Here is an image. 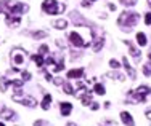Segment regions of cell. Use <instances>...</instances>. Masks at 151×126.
I'll return each instance as SVG.
<instances>
[{
    "label": "cell",
    "instance_id": "1",
    "mask_svg": "<svg viewBox=\"0 0 151 126\" xmlns=\"http://www.w3.org/2000/svg\"><path fill=\"white\" fill-rule=\"evenodd\" d=\"M138 23V13H134V11H124L119 16L117 19V24L124 29V30H132V27Z\"/></svg>",
    "mask_w": 151,
    "mask_h": 126
},
{
    "label": "cell",
    "instance_id": "2",
    "mask_svg": "<svg viewBox=\"0 0 151 126\" xmlns=\"http://www.w3.org/2000/svg\"><path fill=\"white\" fill-rule=\"evenodd\" d=\"M42 10H44L47 14H58L61 11H64L66 6L60 5L56 0H44V3H42Z\"/></svg>",
    "mask_w": 151,
    "mask_h": 126
},
{
    "label": "cell",
    "instance_id": "3",
    "mask_svg": "<svg viewBox=\"0 0 151 126\" xmlns=\"http://www.w3.org/2000/svg\"><path fill=\"white\" fill-rule=\"evenodd\" d=\"M13 101L21 102L23 105H27V107H35L37 105V102H35L34 98H31V96H27V94H21V91H18V93L13 94Z\"/></svg>",
    "mask_w": 151,
    "mask_h": 126
},
{
    "label": "cell",
    "instance_id": "4",
    "mask_svg": "<svg viewBox=\"0 0 151 126\" xmlns=\"http://www.w3.org/2000/svg\"><path fill=\"white\" fill-rule=\"evenodd\" d=\"M0 117H2L3 120H6V121L16 120V112H13L12 109H8V107H3L2 112H0Z\"/></svg>",
    "mask_w": 151,
    "mask_h": 126
},
{
    "label": "cell",
    "instance_id": "5",
    "mask_svg": "<svg viewBox=\"0 0 151 126\" xmlns=\"http://www.w3.org/2000/svg\"><path fill=\"white\" fill-rule=\"evenodd\" d=\"M69 42L73 43L74 46H85V42L82 40V37L77 34V32H71L69 34Z\"/></svg>",
    "mask_w": 151,
    "mask_h": 126
},
{
    "label": "cell",
    "instance_id": "6",
    "mask_svg": "<svg viewBox=\"0 0 151 126\" xmlns=\"http://www.w3.org/2000/svg\"><path fill=\"white\" fill-rule=\"evenodd\" d=\"M19 23H21V19H19L18 14H6V24H8V26L18 27V26H19Z\"/></svg>",
    "mask_w": 151,
    "mask_h": 126
},
{
    "label": "cell",
    "instance_id": "7",
    "mask_svg": "<svg viewBox=\"0 0 151 126\" xmlns=\"http://www.w3.org/2000/svg\"><path fill=\"white\" fill-rule=\"evenodd\" d=\"M60 110H61V115H63V117H68V115L73 112V104L71 102H61Z\"/></svg>",
    "mask_w": 151,
    "mask_h": 126
},
{
    "label": "cell",
    "instance_id": "8",
    "mask_svg": "<svg viewBox=\"0 0 151 126\" xmlns=\"http://www.w3.org/2000/svg\"><path fill=\"white\" fill-rule=\"evenodd\" d=\"M121 120H122V123L127 125V126H135L134 118H132V115L129 113V112H122L121 113Z\"/></svg>",
    "mask_w": 151,
    "mask_h": 126
},
{
    "label": "cell",
    "instance_id": "9",
    "mask_svg": "<svg viewBox=\"0 0 151 126\" xmlns=\"http://www.w3.org/2000/svg\"><path fill=\"white\" fill-rule=\"evenodd\" d=\"M122 64H124V67H125V70H127V74H129V77L132 78V80H135V77H137V74H135V70L132 69V66L129 64V61H127V57H124L122 59Z\"/></svg>",
    "mask_w": 151,
    "mask_h": 126
},
{
    "label": "cell",
    "instance_id": "10",
    "mask_svg": "<svg viewBox=\"0 0 151 126\" xmlns=\"http://www.w3.org/2000/svg\"><path fill=\"white\" fill-rule=\"evenodd\" d=\"M13 62L15 64H18V66H19V64H23V61H24V53L23 51H19V50H15V53H13Z\"/></svg>",
    "mask_w": 151,
    "mask_h": 126
},
{
    "label": "cell",
    "instance_id": "11",
    "mask_svg": "<svg viewBox=\"0 0 151 126\" xmlns=\"http://www.w3.org/2000/svg\"><path fill=\"white\" fill-rule=\"evenodd\" d=\"M84 75V69H74V70H69L68 72V78L74 80V78H81Z\"/></svg>",
    "mask_w": 151,
    "mask_h": 126
},
{
    "label": "cell",
    "instance_id": "12",
    "mask_svg": "<svg viewBox=\"0 0 151 126\" xmlns=\"http://www.w3.org/2000/svg\"><path fill=\"white\" fill-rule=\"evenodd\" d=\"M53 27L58 29V30H64V29L68 27V21L66 19H56L55 23H53Z\"/></svg>",
    "mask_w": 151,
    "mask_h": 126
},
{
    "label": "cell",
    "instance_id": "13",
    "mask_svg": "<svg viewBox=\"0 0 151 126\" xmlns=\"http://www.w3.org/2000/svg\"><path fill=\"white\" fill-rule=\"evenodd\" d=\"M50 105H52V96H50V94H45V96H44V101H42V109H44V110H48Z\"/></svg>",
    "mask_w": 151,
    "mask_h": 126
},
{
    "label": "cell",
    "instance_id": "14",
    "mask_svg": "<svg viewBox=\"0 0 151 126\" xmlns=\"http://www.w3.org/2000/svg\"><path fill=\"white\" fill-rule=\"evenodd\" d=\"M137 43H138L140 46L146 45V35L143 34V32H138V34H137Z\"/></svg>",
    "mask_w": 151,
    "mask_h": 126
},
{
    "label": "cell",
    "instance_id": "15",
    "mask_svg": "<svg viewBox=\"0 0 151 126\" xmlns=\"http://www.w3.org/2000/svg\"><path fill=\"white\" fill-rule=\"evenodd\" d=\"M81 101H82V104H84V105H88V104L92 102V94L90 93H84V94L81 96Z\"/></svg>",
    "mask_w": 151,
    "mask_h": 126
},
{
    "label": "cell",
    "instance_id": "16",
    "mask_svg": "<svg viewBox=\"0 0 151 126\" xmlns=\"http://www.w3.org/2000/svg\"><path fill=\"white\" fill-rule=\"evenodd\" d=\"M32 59H34V62L37 64L39 67H42L45 64V61H44V57H42V55H34L32 56Z\"/></svg>",
    "mask_w": 151,
    "mask_h": 126
},
{
    "label": "cell",
    "instance_id": "17",
    "mask_svg": "<svg viewBox=\"0 0 151 126\" xmlns=\"http://www.w3.org/2000/svg\"><path fill=\"white\" fill-rule=\"evenodd\" d=\"M125 43H127V46H129V48H130V55L134 56V57H135L137 61H138V59H140V55H138V50H137V48H134V46H132V45H130V43H129L127 40H125Z\"/></svg>",
    "mask_w": 151,
    "mask_h": 126
},
{
    "label": "cell",
    "instance_id": "18",
    "mask_svg": "<svg viewBox=\"0 0 151 126\" xmlns=\"http://www.w3.org/2000/svg\"><path fill=\"white\" fill-rule=\"evenodd\" d=\"M8 85H10V80L8 78H0V89H2V91H6V88H8Z\"/></svg>",
    "mask_w": 151,
    "mask_h": 126
},
{
    "label": "cell",
    "instance_id": "19",
    "mask_svg": "<svg viewBox=\"0 0 151 126\" xmlns=\"http://www.w3.org/2000/svg\"><path fill=\"white\" fill-rule=\"evenodd\" d=\"M93 91H95L96 94H101V96L106 93V91H105V86H103V85H100V83H96L95 86H93Z\"/></svg>",
    "mask_w": 151,
    "mask_h": 126
},
{
    "label": "cell",
    "instance_id": "20",
    "mask_svg": "<svg viewBox=\"0 0 151 126\" xmlns=\"http://www.w3.org/2000/svg\"><path fill=\"white\" fill-rule=\"evenodd\" d=\"M137 91L142 93V94H146V96H148L150 93H151V88H150V86H145V85H143V86H138V88H137Z\"/></svg>",
    "mask_w": 151,
    "mask_h": 126
},
{
    "label": "cell",
    "instance_id": "21",
    "mask_svg": "<svg viewBox=\"0 0 151 126\" xmlns=\"http://www.w3.org/2000/svg\"><path fill=\"white\" fill-rule=\"evenodd\" d=\"M63 89H64V93H66V94H74V89H73V86H71L69 83H66V81L63 83Z\"/></svg>",
    "mask_w": 151,
    "mask_h": 126
},
{
    "label": "cell",
    "instance_id": "22",
    "mask_svg": "<svg viewBox=\"0 0 151 126\" xmlns=\"http://www.w3.org/2000/svg\"><path fill=\"white\" fill-rule=\"evenodd\" d=\"M47 32L45 30H37V32H32V37L34 38H44V37H47Z\"/></svg>",
    "mask_w": 151,
    "mask_h": 126
},
{
    "label": "cell",
    "instance_id": "23",
    "mask_svg": "<svg viewBox=\"0 0 151 126\" xmlns=\"http://www.w3.org/2000/svg\"><path fill=\"white\" fill-rule=\"evenodd\" d=\"M143 74H145L146 77H150V75H151V62H146L145 66H143Z\"/></svg>",
    "mask_w": 151,
    "mask_h": 126
},
{
    "label": "cell",
    "instance_id": "24",
    "mask_svg": "<svg viewBox=\"0 0 151 126\" xmlns=\"http://www.w3.org/2000/svg\"><path fill=\"white\" fill-rule=\"evenodd\" d=\"M21 77H23V78H21V80H24V81L31 80V74H29V72H27V70H23V72H21Z\"/></svg>",
    "mask_w": 151,
    "mask_h": 126
},
{
    "label": "cell",
    "instance_id": "25",
    "mask_svg": "<svg viewBox=\"0 0 151 126\" xmlns=\"http://www.w3.org/2000/svg\"><path fill=\"white\" fill-rule=\"evenodd\" d=\"M122 5H127V6H134L137 3V0H121Z\"/></svg>",
    "mask_w": 151,
    "mask_h": 126
},
{
    "label": "cell",
    "instance_id": "26",
    "mask_svg": "<svg viewBox=\"0 0 151 126\" xmlns=\"http://www.w3.org/2000/svg\"><path fill=\"white\" fill-rule=\"evenodd\" d=\"M109 66L113 67V69H119V67H121V64L117 62L116 59H111V61H109Z\"/></svg>",
    "mask_w": 151,
    "mask_h": 126
},
{
    "label": "cell",
    "instance_id": "27",
    "mask_svg": "<svg viewBox=\"0 0 151 126\" xmlns=\"http://www.w3.org/2000/svg\"><path fill=\"white\" fill-rule=\"evenodd\" d=\"M47 51H48V46H47V45H42L40 48H39V55H42V56H44Z\"/></svg>",
    "mask_w": 151,
    "mask_h": 126
},
{
    "label": "cell",
    "instance_id": "28",
    "mask_svg": "<svg viewBox=\"0 0 151 126\" xmlns=\"http://www.w3.org/2000/svg\"><path fill=\"white\" fill-rule=\"evenodd\" d=\"M145 24H146V26H151V13L145 14Z\"/></svg>",
    "mask_w": 151,
    "mask_h": 126
},
{
    "label": "cell",
    "instance_id": "29",
    "mask_svg": "<svg viewBox=\"0 0 151 126\" xmlns=\"http://www.w3.org/2000/svg\"><path fill=\"white\" fill-rule=\"evenodd\" d=\"M45 78H47V80H48V81H52V80H53L52 74H48V72H47V74H45Z\"/></svg>",
    "mask_w": 151,
    "mask_h": 126
},
{
    "label": "cell",
    "instance_id": "30",
    "mask_svg": "<svg viewBox=\"0 0 151 126\" xmlns=\"http://www.w3.org/2000/svg\"><path fill=\"white\" fill-rule=\"evenodd\" d=\"M98 109H100V105H98L96 102H93V104H92V110H98Z\"/></svg>",
    "mask_w": 151,
    "mask_h": 126
},
{
    "label": "cell",
    "instance_id": "31",
    "mask_svg": "<svg viewBox=\"0 0 151 126\" xmlns=\"http://www.w3.org/2000/svg\"><path fill=\"white\" fill-rule=\"evenodd\" d=\"M42 125H44V121H40V120L35 121V123H34V126H42Z\"/></svg>",
    "mask_w": 151,
    "mask_h": 126
},
{
    "label": "cell",
    "instance_id": "32",
    "mask_svg": "<svg viewBox=\"0 0 151 126\" xmlns=\"http://www.w3.org/2000/svg\"><path fill=\"white\" fill-rule=\"evenodd\" d=\"M146 117H148V120H151V109L146 110Z\"/></svg>",
    "mask_w": 151,
    "mask_h": 126
},
{
    "label": "cell",
    "instance_id": "33",
    "mask_svg": "<svg viewBox=\"0 0 151 126\" xmlns=\"http://www.w3.org/2000/svg\"><path fill=\"white\" fill-rule=\"evenodd\" d=\"M3 11V8H2V2H0V13H2Z\"/></svg>",
    "mask_w": 151,
    "mask_h": 126
},
{
    "label": "cell",
    "instance_id": "34",
    "mask_svg": "<svg viewBox=\"0 0 151 126\" xmlns=\"http://www.w3.org/2000/svg\"><path fill=\"white\" fill-rule=\"evenodd\" d=\"M68 126H76V125H74V123H69V125H68Z\"/></svg>",
    "mask_w": 151,
    "mask_h": 126
},
{
    "label": "cell",
    "instance_id": "35",
    "mask_svg": "<svg viewBox=\"0 0 151 126\" xmlns=\"http://www.w3.org/2000/svg\"><path fill=\"white\" fill-rule=\"evenodd\" d=\"M148 57H150V62H151V53H150V55H148Z\"/></svg>",
    "mask_w": 151,
    "mask_h": 126
},
{
    "label": "cell",
    "instance_id": "36",
    "mask_svg": "<svg viewBox=\"0 0 151 126\" xmlns=\"http://www.w3.org/2000/svg\"><path fill=\"white\" fill-rule=\"evenodd\" d=\"M0 126H5V125H3V123H2V121H0Z\"/></svg>",
    "mask_w": 151,
    "mask_h": 126
},
{
    "label": "cell",
    "instance_id": "37",
    "mask_svg": "<svg viewBox=\"0 0 151 126\" xmlns=\"http://www.w3.org/2000/svg\"><path fill=\"white\" fill-rule=\"evenodd\" d=\"M148 3H150V6H151V0H148Z\"/></svg>",
    "mask_w": 151,
    "mask_h": 126
}]
</instances>
